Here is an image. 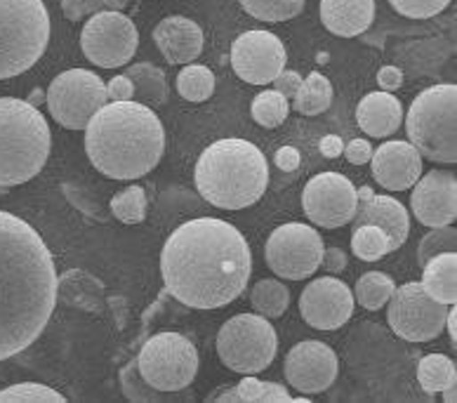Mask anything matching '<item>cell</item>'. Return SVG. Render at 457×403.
<instances>
[{
	"mask_svg": "<svg viewBox=\"0 0 457 403\" xmlns=\"http://www.w3.org/2000/svg\"><path fill=\"white\" fill-rule=\"evenodd\" d=\"M128 0H62V13L69 21H80L83 17L104 13V10H123Z\"/></svg>",
	"mask_w": 457,
	"mask_h": 403,
	"instance_id": "cell-38",
	"label": "cell"
},
{
	"mask_svg": "<svg viewBox=\"0 0 457 403\" xmlns=\"http://www.w3.org/2000/svg\"><path fill=\"white\" fill-rule=\"evenodd\" d=\"M455 248H457V231L453 229V224H448V227H431L429 234H425V239L420 241V248H418L420 267H425L434 255L453 253Z\"/></svg>",
	"mask_w": 457,
	"mask_h": 403,
	"instance_id": "cell-36",
	"label": "cell"
},
{
	"mask_svg": "<svg viewBox=\"0 0 457 403\" xmlns=\"http://www.w3.org/2000/svg\"><path fill=\"white\" fill-rule=\"evenodd\" d=\"M353 227L359 224H375L389 236V248L399 250L408 239L411 231V215L401 201L385 194H372L366 201H359L356 215H353Z\"/></svg>",
	"mask_w": 457,
	"mask_h": 403,
	"instance_id": "cell-20",
	"label": "cell"
},
{
	"mask_svg": "<svg viewBox=\"0 0 457 403\" xmlns=\"http://www.w3.org/2000/svg\"><path fill=\"white\" fill-rule=\"evenodd\" d=\"M278 338L262 314H238L217 332V354L228 371L257 375L274 364Z\"/></svg>",
	"mask_w": 457,
	"mask_h": 403,
	"instance_id": "cell-8",
	"label": "cell"
},
{
	"mask_svg": "<svg viewBox=\"0 0 457 403\" xmlns=\"http://www.w3.org/2000/svg\"><path fill=\"white\" fill-rule=\"evenodd\" d=\"M412 215L425 227H448L457 217V180L453 172L431 170L412 184Z\"/></svg>",
	"mask_w": 457,
	"mask_h": 403,
	"instance_id": "cell-18",
	"label": "cell"
},
{
	"mask_svg": "<svg viewBox=\"0 0 457 403\" xmlns=\"http://www.w3.org/2000/svg\"><path fill=\"white\" fill-rule=\"evenodd\" d=\"M378 83L385 92L399 90L401 85H403V71L396 69V66H382L378 73Z\"/></svg>",
	"mask_w": 457,
	"mask_h": 403,
	"instance_id": "cell-43",
	"label": "cell"
},
{
	"mask_svg": "<svg viewBox=\"0 0 457 403\" xmlns=\"http://www.w3.org/2000/svg\"><path fill=\"white\" fill-rule=\"evenodd\" d=\"M300 312L302 319L316 331H337L352 319V288L335 276H320L302 290Z\"/></svg>",
	"mask_w": 457,
	"mask_h": 403,
	"instance_id": "cell-16",
	"label": "cell"
},
{
	"mask_svg": "<svg viewBox=\"0 0 457 403\" xmlns=\"http://www.w3.org/2000/svg\"><path fill=\"white\" fill-rule=\"evenodd\" d=\"M7 401H47V403H64L66 399L59 394V391L50 390L46 384L38 382H21V384H12V387H7V390L0 391V403Z\"/></svg>",
	"mask_w": 457,
	"mask_h": 403,
	"instance_id": "cell-37",
	"label": "cell"
},
{
	"mask_svg": "<svg viewBox=\"0 0 457 403\" xmlns=\"http://www.w3.org/2000/svg\"><path fill=\"white\" fill-rule=\"evenodd\" d=\"M455 325H457V316H455V309H453V305H451V312H448V316H445V328H448V332H451L453 342H457Z\"/></svg>",
	"mask_w": 457,
	"mask_h": 403,
	"instance_id": "cell-47",
	"label": "cell"
},
{
	"mask_svg": "<svg viewBox=\"0 0 457 403\" xmlns=\"http://www.w3.org/2000/svg\"><path fill=\"white\" fill-rule=\"evenodd\" d=\"M27 102H29V105H33V106H40V105H43V102H46V92L36 88V90H33L31 95H29Z\"/></svg>",
	"mask_w": 457,
	"mask_h": 403,
	"instance_id": "cell-48",
	"label": "cell"
},
{
	"mask_svg": "<svg viewBox=\"0 0 457 403\" xmlns=\"http://www.w3.org/2000/svg\"><path fill=\"white\" fill-rule=\"evenodd\" d=\"M372 175L386 191H405L422 177V156L411 142H385L370 156Z\"/></svg>",
	"mask_w": 457,
	"mask_h": 403,
	"instance_id": "cell-19",
	"label": "cell"
},
{
	"mask_svg": "<svg viewBox=\"0 0 457 403\" xmlns=\"http://www.w3.org/2000/svg\"><path fill=\"white\" fill-rule=\"evenodd\" d=\"M333 102V85L319 71L302 79L300 90L293 97V109L302 116H319Z\"/></svg>",
	"mask_w": 457,
	"mask_h": 403,
	"instance_id": "cell-27",
	"label": "cell"
},
{
	"mask_svg": "<svg viewBox=\"0 0 457 403\" xmlns=\"http://www.w3.org/2000/svg\"><path fill=\"white\" fill-rule=\"evenodd\" d=\"M389 5L411 20H429L444 13L445 7L451 5V0H389Z\"/></svg>",
	"mask_w": 457,
	"mask_h": 403,
	"instance_id": "cell-39",
	"label": "cell"
},
{
	"mask_svg": "<svg viewBox=\"0 0 457 403\" xmlns=\"http://www.w3.org/2000/svg\"><path fill=\"white\" fill-rule=\"evenodd\" d=\"M50 156V125L24 99L0 97V187L38 175Z\"/></svg>",
	"mask_w": 457,
	"mask_h": 403,
	"instance_id": "cell-5",
	"label": "cell"
},
{
	"mask_svg": "<svg viewBox=\"0 0 457 403\" xmlns=\"http://www.w3.org/2000/svg\"><path fill=\"white\" fill-rule=\"evenodd\" d=\"M455 399H457L455 384H453V387H448V390H444V401L445 403H455Z\"/></svg>",
	"mask_w": 457,
	"mask_h": 403,
	"instance_id": "cell-49",
	"label": "cell"
},
{
	"mask_svg": "<svg viewBox=\"0 0 457 403\" xmlns=\"http://www.w3.org/2000/svg\"><path fill=\"white\" fill-rule=\"evenodd\" d=\"M250 111H253L255 123H260L262 128H278V125L286 123L287 113H290V102L283 97L281 92L264 90L253 99Z\"/></svg>",
	"mask_w": 457,
	"mask_h": 403,
	"instance_id": "cell-33",
	"label": "cell"
},
{
	"mask_svg": "<svg viewBox=\"0 0 457 403\" xmlns=\"http://www.w3.org/2000/svg\"><path fill=\"white\" fill-rule=\"evenodd\" d=\"M323 239L314 227L290 222L274 229L269 236L264 255L269 269L287 281L309 279L319 272L323 260Z\"/></svg>",
	"mask_w": 457,
	"mask_h": 403,
	"instance_id": "cell-12",
	"label": "cell"
},
{
	"mask_svg": "<svg viewBox=\"0 0 457 403\" xmlns=\"http://www.w3.org/2000/svg\"><path fill=\"white\" fill-rule=\"evenodd\" d=\"M352 250L363 262H378L385 255L392 253L389 236L379 227H375V224H359V227H353Z\"/></svg>",
	"mask_w": 457,
	"mask_h": 403,
	"instance_id": "cell-32",
	"label": "cell"
},
{
	"mask_svg": "<svg viewBox=\"0 0 457 403\" xmlns=\"http://www.w3.org/2000/svg\"><path fill=\"white\" fill-rule=\"evenodd\" d=\"M250 302L255 306V312L262 314L264 319H278L283 316L290 305V290L283 286L281 281L264 279L255 283L250 290Z\"/></svg>",
	"mask_w": 457,
	"mask_h": 403,
	"instance_id": "cell-29",
	"label": "cell"
},
{
	"mask_svg": "<svg viewBox=\"0 0 457 403\" xmlns=\"http://www.w3.org/2000/svg\"><path fill=\"white\" fill-rule=\"evenodd\" d=\"M418 382L427 394H438V391L448 390L457 384L455 361L445 354H429L420 361Z\"/></svg>",
	"mask_w": 457,
	"mask_h": 403,
	"instance_id": "cell-28",
	"label": "cell"
},
{
	"mask_svg": "<svg viewBox=\"0 0 457 403\" xmlns=\"http://www.w3.org/2000/svg\"><path fill=\"white\" fill-rule=\"evenodd\" d=\"M346 161L353 163V165H363V163L370 161L372 147L368 139H352V142L345 147Z\"/></svg>",
	"mask_w": 457,
	"mask_h": 403,
	"instance_id": "cell-42",
	"label": "cell"
},
{
	"mask_svg": "<svg viewBox=\"0 0 457 403\" xmlns=\"http://www.w3.org/2000/svg\"><path fill=\"white\" fill-rule=\"evenodd\" d=\"M340 373L337 354L319 340L295 345L286 357V380L302 394H319L333 387Z\"/></svg>",
	"mask_w": 457,
	"mask_h": 403,
	"instance_id": "cell-17",
	"label": "cell"
},
{
	"mask_svg": "<svg viewBox=\"0 0 457 403\" xmlns=\"http://www.w3.org/2000/svg\"><path fill=\"white\" fill-rule=\"evenodd\" d=\"M445 316L448 305L436 302L418 281L394 288L386 302V321L392 331L408 342L436 340L445 331Z\"/></svg>",
	"mask_w": 457,
	"mask_h": 403,
	"instance_id": "cell-11",
	"label": "cell"
},
{
	"mask_svg": "<svg viewBox=\"0 0 457 403\" xmlns=\"http://www.w3.org/2000/svg\"><path fill=\"white\" fill-rule=\"evenodd\" d=\"M54 306L53 253L29 222L0 210V361L29 349Z\"/></svg>",
	"mask_w": 457,
	"mask_h": 403,
	"instance_id": "cell-2",
	"label": "cell"
},
{
	"mask_svg": "<svg viewBox=\"0 0 457 403\" xmlns=\"http://www.w3.org/2000/svg\"><path fill=\"white\" fill-rule=\"evenodd\" d=\"M168 293L194 309H220L241 298L253 273V253L234 224L198 217L177 227L161 253Z\"/></svg>",
	"mask_w": 457,
	"mask_h": 403,
	"instance_id": "cell-1",
	"label": "cell"
},
{
	"mask_svg": "<svg viewBox=\"0 0 457 403\" xmlns=\"http://www.w3.org/2000/svg\"><path fill=\"white\" fill-rule=\"evenodd\" d=\"M137 373L151 390L179 394L196 377L198 351L179 332H158L139 351Z\"/></svg>",
	"mask_w": 457,
	"mask_h": 403,
	"instance_id": "cell-9",
	"label": "cell"
},
{
	"mask_svg": "<svg viewBox=\"0 0 457 403\" xmlns=\"http://www.w3.org/2000/svg\"><path fill=\"white\" fill-rule=\"evenodd\" d=\"M154 43L170 64H189L203 53V31L187 17H168L154 29Z\"/></svg>",
	"mask_w": 457,
	"mask_h": 403,
	"instance_id": "cell-21",
	"label": "cell"
},
{
	"mask_svg": "<svg viewBox=\"0 0 457 403\" xmlns=\"http://www.w3.org/2000/svg\"><path fill=\"white\" fill-rule=\"evenodd\" d=\"M320 267H326L330 273H340L346 269V255L342 253L340 248H328L323 250V260H320Z\"/></svg>",
	"mask_w": 457,
	"mask_h": 403,
	"instance_id": "cell-44",
	"label": "cell"
},
{
	"mask_svg": "<svg viewBox=\"0 0 457 403\" xmlns=\"http://www.w3.org/2000/svg\"><path fill=\"white\" fill-rule=\"evenodd\" d=\"M125 76L132 80V88H135L132 99H139L142 105L151 106V109L163 106L168 102V80L158 66L149 64V62H139V64H132L125 71Z\"/></svg>",
	"mask_w": 457,
	"mask_h": 403,
	"instance_id": "cell-26",
	"label": "cell"
},
{
	"mask_svg": "<svg viewBox=\"0 0 457 403\" xmlns=\"http://www.w3.org/2000/svg\"><path fill=\"white\" fill-rule=\"evenodd\" d=\"M319 149L326 158H337L345 151V144H342V139L337 135H326L320 139Z\"/></svg>",
	"mask_w": 457,
	"mask_h": 403,
	"instance_id": "cell-46",
	"label": "cell"
},
{
	"mask_svg": "<svg viewBox=\"0 0 457 403\" xmlns=\"http://www.w3.org/2000/svg\"><path fill=\"white\" fill-rule=\"evenodd\" d=\"M271 83H274L276 92H281L286 99H293L295 95H297V90H300L302 76L297 71H286V69H283V71L271 80Z\"/></svg>",
	"mask_w": 457,
	"mask_h": 403,
	"instance_id": "cell-40",
	"label": "cell"
},
{
	"mask_svg": "<svg viewBox=\"0 0 457 403\" xmlns=\"http://www.w3.org/2000/svg\"><path fill=\"white\" fill-rule=\"evenodd\" d=\"M405 130L420 156L434 163H457V88L431 85L412 99Z\"/></svg>",
	"mask_w": 457,
	"mask_h": 403,
	"instance_id": "cell-6",
	"label": "cell"
},
{
	"mask_svg": "<svg viewBox=\"0 0 457 403\" xmlns=\"http://www.w3.org/2000/svg\"><path fill=\"white\" fill-rule=\"evenodd\" d=\"M394 279L382 272H368L356 281V302L368 312H378L386 306L394 293Z\"/></svg>",
	"mask_w": 457,
	"mask_h": 403,
	"instance_id": "cell-30",
	"label": "cell"
},
{
	"mask_svg": "<svg viewBox=\"0 0 457 403\" xmlns=\"http://www.w3.org/2000/svg\"><path fill=\"white\" fill-rule=\"evenodd\" d=\"M50 43L43 0H0V80L29 71Z\"/></svg>",
	"mask_w": 457,
	"mask_h": 403,
	"instance_id": "cell-7",
	"label": "cell"
},
{
	"mask_svg": "<svg viewBox=\"0 0 457 403\" xmlns=\"http://www.w3.org/2000/svg\"><path fill=\"white\" fill-rule=\"evenodd\" d=\"M177 92L187 102H205L215 92V73L208 66L187 64L177 76Z\"/></svg>",
	"mask_w": 457,
	"mask_h": 403,
	"instance_id": "cell-31",
	"label": "cell"
},
{
	"mask_svg": "<svg viewBox=\"0 0 457 403\" xmlns=\"http://www.w3.org/2000/svg\"><path fill=\"white\" fill-rule=\"evenodd\" d=\"M302 206H304V215L316 227L337 229L353 220L359 208V194L345 175L320 172L312 177L304 187Z\"/></svg>",
	"mask_w": 457,
	"mask_h": 403,
	"instance_id": "cell-14",
	"label": "cell"
},
{
	"mask_svg": "<svg viewBox=\"0 0 457 403\" xmlns=\"http://www.w3.org/2000/svg\"><path fill=\"white\" fill-rule=\"evenodd\" d=\"M276 165L286 172H293V170L300 168V151L295 149V147H281L278 154H276Z\"/></svg>",
	"mask_w": 457,
	"mask_h": 403,
	"instance_id": "cell-45",
	"label": "cell"
},
{
	"mask_svg": "<svg viewBox=\"0 0 457 403\" xmlns=\"http://www.w3.org/2000/svg\"><path fill=\"white\" fill-rule=\"evenodd\" d=\"M112 213L123 224H139L146 217V194L142 187L118 191L112 198Z\"/></svg>",
	"mask_w": 457,
	"mask_h": 403,
	"instance_id": "cell-35",
	"label": "cell"
},
{
	"mask_svg": "<svg viewBox=\"0 0 457 403\" xmlns=\"http://www.w3.org/2000/svg\"><path fill=\"white\" fill-rule=\"evenodd\" d=\"M356 123L368 137H389L403 123V106L392 92H370L359 102Z\"/></svg>",
	"mask_w": 457,
	"mask_h": 403,
	"instance_id": "cell-23",
	"label": "cell"
},
{
	"mask_svg": "<svg viewBox=\"0 0 457 403\" xmlns=\"http://www.w3.org/2000/svg\"><path fill=\"white\" fill-rule=\"evenodd\" d=\"M243 10L262 21H286L302 13L304 0H241Z\"/></svg>",
	"mask_w": 457,
	"mask_h": 403,
	"instance_id": "cell-34",
	"label": "cell"
},
{
	"mask_svg": "<svg viewBox=\"0 0 457 403\" xmlns=\"http://www.w3.org/2000/svg\"><path fill=\"white\" fill-rule=\"evenodd\" d=\"M375 0H320V21L335 36L353 38L370 29Z\"/></svg>",
	"mask_w": 457,
	"mask_h": 403,
	"instance_id": "cell-22",
	"label": "cell"
},
{
	"mask_svg": "<svg viewBox=\"0 0 457 403\" xmlns=\"http://www.w3.org/2000/svg\"><path fill=\"white\" fill-rule=\"evenodd\" d=\"M106 97L113 99V102H125V99L135 97V88H132V80L128 76H116L112 79V83L106 85Z\"/></svg>",
	"mask_w": 457,
	"mask_h": 403,
	"instance_id": "cell-41",
	"label": "cell"
},
{
	"mask_svg": "<svg viewBox=\"0 0 457 403\" xmlns=\"http://www.w3.org/2000/svg\"><path fill=\"white\" fill-rule=\"evenodd\" d=\"M269 165L255 144L224 137L210 144L196 163L198 194L215 208L243 210L267 191Z\"/></svg>",
	"mask_w": 457,
	"mask_h": 403,
	"instance_id": "cell-4",
	"label": "cell"
},
{
	"mask_svg": "<svg viewBox=\"0 0 457 403\" xmlns=\"http://www.w3.org/2000/svg\"><path fill=\"white\" fill-rule=\"evenodd\" d=\"M286 47L271 31H245L231 46L236 76L250 85H267L286 69Z\"/></svg>",
	"mask_w": 457,
	"mask_h": 403,
	"instance_id": "cell-15",
	"label": "cell"
},
{
	"mask_svg": "<svg viewBox=\"0 0 457 403\" xmlns=\"http://www.w3.org/2000/svg\"><path fill=\"white\" fill-rule=\"evenodd\" d=\"M422 288L441 305H455L457 299V255L438 253L422 267Z\"/></svg>",
	"mask_w": 457,
	"mask_h": 403,
	"instance_id": "cell-24",
	"label": "cell"
},
{
	"mask_svg": "<svg viewBox=\"0 0 457 403\" xmlns=\"http://www.w3.org/2000/svg\"><path fill=\"white\" fill-rule=\"evenodd\" d=\"M139 33L135 21L118 10L92 14L80 33L83 55L99 69H118L135 57Z\"/></svg>",
	"mask_w": 457,
	"mask_h": 403,
	"instance_id": "cell-13",
	"label": "cell"
},
{
	"mask_svg": "<svg viewBox=\"0 0 457 403\" xmlns=\"http://www.w3.org/2000/svg\"><path fill=\"white\" fill-rule=\"evenodd\" d=\"M86 151L92 165L109 180H139L163 156V123L142 102H112L90 118Z\"/></svg>",
	"mask_w": 457,
	"mask_h": 403,
	"instance_id": "cell-3",
	"label": "cell"
},
{
	"mask_svg": "<svg viewBox=\"0 0 457 403\" xmlns=\"http://www.w3.org/2000/svg\"><path fill=\"white\" fill-rule=\"evenodd\" d=\"M208 401H283L293 403L290 391L278 382H262L257 377H243L236 387H222L210 394Z\"/></svg>",
	"mask_w": 457,
	"mask_h": 403,
	"instance_id": "cell-25",
	"label": "cell"
},
{
	"mask_svg": "<svg viewBox=\"0 0 457 403\" xmlns=\"http://www.w3.org/2000/svg\"><path fill=\"white\" fill-rule=\"evenodd\" d=\"M50 113L62 128L86 130L90 118L109 102L106 83L87 69L59 73L46 92Z\"/></svg>",
	"mask_w": 457,
	"mask_h": 403,
	"instance_id": "cell-10",
	"label": "cell"
}]
</instances>
